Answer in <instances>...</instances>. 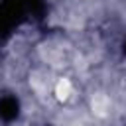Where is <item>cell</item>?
I'll return each instance as SVG.
<instances>
[{
	"mask_svg": "<svg viewBox=\"0 0 126 126\" xmlns=\"http://www.w3.org/2000/svg\"><path fill=\"white\" fill-rule=\"evenodd\" d=\"M71 94V83L67 79H59L57 85H55V96L57 100H67Z\"/></svg>",
	"mask_w": 126,
	"mask_h": 126,
	"instance_id": "2",
	"label": "cell"
},
{
	"mask_svg": "<svg viewBox=\"0 0 126 126\" xmlns=\"http://www.w3.org/2000/svg\"><path fill=\"white\" fill-rule=\"evenodd\" d=\"M91 108H93V112L96 116H106L108 110H110V98L104 93H96L91 98Z\"/></svg>",
	"mask_w": 126,
	"mask_h": 126,
	"instance_id": "1",
	"label": "cell"
}]
</instances>
